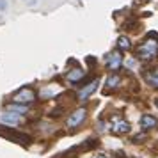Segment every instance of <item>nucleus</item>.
<instances>
[{"mask_svg":"<svg viewBox=\"0 0 158 158\" xmlns=\"http://www.w3.org/2000/svg\"><path fill=\"white\" fill-rule=\"evenodd\" d=\"M137 57L140 60H153L158 57V39H146L137 46Z\"/></svg>","mask_w":158,"mask_h":158,"instance_id":"1","label":"nucleus"},{"mask_svg":"<svg viewBox=\"0 0 158 158\" xmlns=\"http://www.w3.org/2000/svg\"><path fill=\"white\" fill-rule=\"evenodd\" d=\"M36 100V93L30 89V87H22L18 93L13 96V101L15 103H22V105H29Z\"/></svg>","mask_w":158,"mask_h":158,"instance_id":"2","label":"nucleus"},{"mask_svg":"<svg viewBox=\"0 0 158 158\" xmlns=\"http://www.w3.org/2000/svg\"><path fill=\"white\" fill-rule=\"evenodd\" d=\"M85 117H87V108L85 107L78 108V110H75L71 114V117L68 119V126H69V128H77V126H80V124L84 123Z\"/></svg>","mask_w":158,"mask_h":158,"instance_id":"3","label":"nucleus"},{"mask_svg":"<svg viewBox=\"0 0 158 158\" xmlns=\"http://www.w3.org/2000/svg\"><path fill=\"white\" fill-rule=\"evenodd\" d=\"M105 64L110 68V69H119L123 66V55H121V52L119 50H115V52H110L107 55V59H105Z\"/></svg>","mask_w":158,"mask_h":158,"instance_id":"4","label":"nucleus"},{"mask_svg":"<svg viewBox=\"0 0 158 158\" xmlns=\"http://www.w3.org/2000/svg\"><path fill=\"white\" fill-rule=\"evenodd\" d=\"M0 121L6 123V124H20V121H22V114L9 110V112H4V114L0 115Z\"/></svg>","mask_w":158,"mask_h":158,"instance_id":"5","label":"nucleus"},{"mask_svg":"<svg viewBox=\"0 0 158 158\" xmlns=\"http://www.w3.org/2000/svg\"><path fill=\"white\" fill-rule=\"evenodd\" d=\"M98 84H100V80L96 78V80L93 82V84H89L87 87H84V89H80V91H78L80 100H82V101H85L87 98H89V96H91V94H93L94 91H96V89H98Z\"/></svg>","mask_w":158,"mask_h":158,"instance_id":"6","label":"nucleus"},{"mask_svg":"<svg viewBox=\"0 0 158 158\" xmlns=\"http://www.w3.org/2000/svg\"><path fill=\"white\" fill-rule=\"evenodd\" d=\"M140 126H142L144 130L156 128L158 126V119L156 117H153V115H149V114H144L142 117H140Z\"/></svg>","mask_w":158,"mask_h":158,"instance_id":"7","label":"nucleus"},{"mask_svg":"<svg viewBox=\"0 0 158 158\" xmlns=\"http://www.w3.org/2000/svg\"><path fill=\"white\" fill-rule=\"evenodd\" d=\"M112 131L114 133H126V131H130V124L126 121H123V119H119V117H114V124H112Z\"/></svg>","mask_w":158,"mask_h":158,"instance_id":"8","label":"nucleus"},{"mask_svg":"<svg viewBox=\"0 0 158 158\" xmlns=\"http://www.w3.org/2000/svg\"><path fill=\"white\" fill-rule=\"evenodd\" d=\"M84 77H85V71H82V69H73V71L66 73V78H68V82H71V84H77Z\"/></svg>","mask_w":158,"mask_h":158,"instance_id":"9","label":"nucleus"},{"mask_svg":"<svg viewBox=\"0 0 158 158\" xmlns=\"http://www.w3.org/2000/svg\"><path fill=\"white\" fill-rule=\"evenodd\" d=\"M144 78H146V82H148L149 85L158 87V68H155V69L148 71L146 75H144Z\"/></svg>","mask_w":158,"mask_h":158,"instance_id":"10","label":"nucleus"},{"mask_svg":"<svg viewBox=\"0 0 158 158\" xmlns=\"http://www.w3.org/2000/svg\"><path fill=\"white\" fill-rule=\"evenodd\" d=\"M121 84V78H119V75H110L107 78V82H105V85L108 87V89H114V87H117Z\"/></svg>","mask_w":158,"mask_h":158,"instance_id":"11","label":"nucleus"},{"mask_svg":"<svg viewBox=\"0 0 158 158\" xmlns=\"http://www.w3.org/2000/svg\"><path fill=\"white\" fill-rule=\"evenodd\" d=\"M7 108L13 110V112H18V114H25V112L29 110V107H27V105H22V103H11Z\"/></svg>","mask_w":158,"mask_h":158,"instance_id":"12","label":"nucleus"},{"mask_svg":"<svg viewBox=\"0 0 158 158\" xmlns=\"http://www.w3.org/2000/svg\"><path fill=\"white\" fill-rule=\"evenodd\" d=\"M117 44H119V48L121 50H130L131 48V44H130V39L126 36H121L119 39H117Z\"/></svg>","mask_w":158,"mask_h":158,"instance_id":"13","label":"nucleus"},{"mask_svg":"<svg viewBox=\"0 0 158 158\" xmlns=\"http://www.w3.org/2000/svg\"><path fill=\"white\" fill-rule=\"evenodd\" d=\"M126 66H128L130 69H131V68H135V66H137V62L133 60V59H128V60H126Z\"/></svg>","mask_w":158,"mask_h":158,"instance_id":"14","label":"nucleus"},{"mask_svg":"<svg viewBox=\"0 0 158 158\" xmlns=\"http://www.w3.org/2000/svg\"><path fill=\"white\" fill-rule=\"evenodd\" d=\"M96 158H107V156H103V155H101V156H96Z\"/></svg>","mask_w":158,"mask_h":158,"instance_id":"15","label":"nucleus"},{"mask_svg":"<svg viewBox=\"0 0 158 158\" xmlns=\"http://www.w3.org/2000/svg\"><path fill=\"white\" fill-rule=\"evenodd\" d=\"M156 107H158V100H156Z\"/></svg>","mask_w":158,"mask_h":158,"instance_id":"16","label":"nucleus"}]
</instances>
